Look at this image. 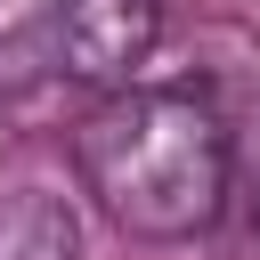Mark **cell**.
<instances>
[{
	"label": "cell",
	"mask_w": 260,
	"mask_h": 260,
	"mask_svg": "<svg viewBox=\"0 0 260 260\" xmlns=\"http://www.w3.org/2000/svg\"><path fill=\"white\" fill-rule=\"evenodd\" d=\"M73 171L130 236H203L236 187V138L195 89H130L73 130Z\"/></svg>",
	"instance_id": "obj_1"
},
{
	"label": "cell",
	"mask_w": 260,
	"mask_h": 260,
	"mask_svg": "<svg viewBox=\"0 0 260 260\" xmlns=\"http://www.w3.org/2000/svg\"><path fill=\"white\" fill-rule=\"evenodd\" d=\"M49 65L81 89H122L154 41H162V0H49Z\"/></svg>",
	"instance_id": "obj_2"
},
{
	"label": "cell",
	"mask_w": 260,
	"mask_h": 260,
	"mask_svg": "<svg viewBox=\"0 0 260 260\" xmlns=\"http://www.w3.org/2000/svg\"><path fill=\"white\" fill-rule=\"evenodd\" d=\"M0 260H81V219L49 179H0Z\"/></svg>",
	"instance_id": "obj_3"
}]
</instances>
